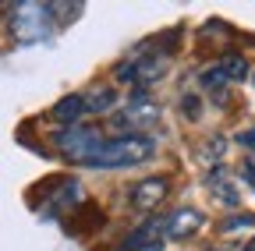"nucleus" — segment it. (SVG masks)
Returning <instances> with one entry per match:
<instances>
[{
  "label": "nucleus",
  "mask_w": 255,
  "mask_h": 251,
  "mask_svg": "<svg viewBox=\"0 0 255 251\" xmlns=\"http://www.w3.org/2000/svg\"><path fill=\"white\" fill-rule=\"evenodd\" d=\"M167 50H152V43H142L135 57H128L117 64V82H128V85H135V88H149L152 82H159L167 75Z\"/></svg>",
  "instance_id": "2"
},
{
  "label": "nucleus",
  "mask_w": 255,
  "mask_h": 251,
  "mask_svg": "<svg viewBox=\"0 0 255 251\" xmlns=\"http://www.w3.org/2000/svg\"><path fill=\"white\" fill-rule=\"evenodd\" d=\"M234 142H238V145H245V149L255 156V128H245V131H238V135H234Z\"/></svg>",
  "instance_id": "16"
},
{
  "label": "nucleus",
  "mask_w": 255,
  "mask_h": 251,
  "mask_svg": "<svg viewBox=\"0 0 255 251\" xmlns=\"http://www.w3.org/2000/svg\"><path fill=\"white\" fill-rule=\"evenodd\" d=\"M202 227H206V216L199 209H191V205H181L170 216H159V237L163 241H184Z\"/></svg>",
  "instance_id": "5"
},
{
  "label": "nucleus",
  "mask_w": 255,
  "mask_h": 251,
  "mask_svg": "<svg viewBox=\"0 0 255 251\" xmlns=\"http://www.w3.org/2000/svg\"><path fill=\"white\" fill-rule=\"evenodd\" d=\"M85 202V191H82V184L75 180V177H68V180H60V191L53 195V205L43 212L46 219H60L64 212H71V209H78Z\"/></svg>",
  "instance_id": "8"
},
{
  "label": "nucleus",
  "mask_w": 255,
  "mask_h": 251,
  "mask_svg": "<svg viewBox=\"0 0 255 251\" xmlns=\"http://www.w3.org/2000/svg\"><path fill=\"white\" fill-rule=\"evenodd\" d=\"M241 251H255V237H252V241H248V244H245Z\"/></svg>",
  "instance_id": "18"
},
{
  "label": "nucleus",
  "mask_w": 255,
  "mask_h": 251,
  "mask_svg": "<svg viewBox=\"0 0 255 251\" xmlns=\"http://www.w3.org/2000/svg\"><path fill=\"white\" fill-rule=\"evenodd\" d=\"M220 230L223 234H245V230H255V216L252 212H234V216H227L220 223Z\"/></svg>",
  "instance_id": "13"
},
{
  "label": "nucleus",
  "mask_w": 255,
  "mask_h": 251,
  "mask_svg": "<svg viewBox=\"0 0 255 251\" xmlns=\"http://www.w3.org/2000/svg\"><path fill=\"white\" fill-rule=\"evenodd\" d=\"M167 191H170L167 177H142V180H135L128 187V202H131V209H138V212H152L167 198Z\"/></svg>",
  "instance_id": "6"
},
{
  "label": "nucleus",
  "mask_w": 255,
  "mask_h": 251,
  "mask_svg": "<svg viewBox=\"0 0 255 251\" xmlns=\"http://www.w3.org/2000/svg\"><path fill=\"white\" fill-rule=\"evenodd\" d=\"M252 82H255V78H252Z\"/></svg>",
  "instance_id": "19"
},
{
  "label": "nucleus",
  "mask_w": 255,
  "mask_h": 251,
  "mask_svg": "<svg viewBox=\"0 0 255 251\" xmlns=\"http://www.w3.org/2000/svg\"><path fill=\"white\" fill-rule=\"evenodd\" d=\"M216 68L223 71V78H227V82H245V78H248V60H245L241 53H223V57L216 60Z\"/></svg>",
  "instance_id": "11"
},
{
  "label": "nucleus",
  "mask_w": 255,
  "mask_h": 251,
  "mask_svg": "<svg viewBox=\"0 0 255 251\" xmlns=\"http://www.w3.org/2000/svg\"><path fill=\"white\" fill-rule=\"evenodd\" d=\"M181 110L188 113V120H195V117H199V99H195V96H184V99H181Z\"/></svg>",
  "instance_id": "17"
},
{
  "label": "nucleus",
  "mask_w": 255,
  "mask_h": 251,
  "mask_svg": "<svg viewBox=\"0 0 255 251\" xmlns=\"http://www.w3.org/2000/svg\"><path fill=\"white\" fill-rule=\"evenodd\" d=\"M7 18H11V36L18 43H43L57 28L50 4H14Z\"/></svg>",
  "instance_id": "3"
},
{
  "label": "nucleus",
  "mask_w": 255,
  "mask_h": 251,
  "mask_svg": "<svg viewBox=\"0 0 255 251\" xmlns=\"http://www.w3.org/2000/svg\"><path fill=\"white\" fill-rule=\"evenodd\" d=\"M199 85H202V92H209V96H216V99H223V88H227L231 82L223 78V71L213 64V68H206L202 75H199Z\"/></svg>",
  "instance_id": "12"
},
{
  "label": "nucleus",
  "mask_w": 255,
  "mask_h": 251,
  "mask_svg": "<svg viewBox=\"0 0 255 251\" xmlns=\"http://www.w3.org/2000/svg\"><path fill=\"white\" fill-rule=\"evenodd\" d=\"M206 191L223 205V209H234L238 212V205H241V195H238V184L231 180V170L227 167H213L209 173H206Z\"/></svg>",
  "instance_id": "7"
},
{
  "label": "nucleus",
  "mask_w": 255,
  "mask_h": 251,
  "mask_svg": "<svg viewBox=\"0 0 255 251\" xmlns=\"http://www.w3.org/2000/svg\"><path fill=\"white\" fill-rule=\"evenodd\" d=\"M223 152H227V138H209V142H206V149H202L199 156H202V160H213V163L220 167Z\"/></svg>",
  "instance_id": "14"
},
{
  "label": "nucleus",
  "mask_w": 255,
  "mask_h": 251,
  "mask_svg": "<svg viewBox=\"0 0 255 251\" xmlns=\"http://www.w3.org/2000/svg\"><path fill=\"white\" fill-rule=\"evenodd\" d=\"M85 113H89V110H85V96H78V92H71V96L57 99L53 110H50V117L60 124V128H75V124H82Z\"/></svg>",
  "instance_id": "9"
},
{
  "label": "nucleus",
  "mask_w": 255,
  "mask_h": 251,
  "mask_svg": "<svg viewBox=\"0 0 255 251\" xmlns=\"http://www.w3.org/2000/svg\"><path fill=\"white\" fill-rule=\"evenodd\" d=\"M117 103H121V96L110 85H92L85 92V110L89 113H110V110H117Z\"/></svg>",
  "instance_id": "10"
},
{
  "label": "nucleus",
  "mask_w": 255,
  "mask_h": 251,
  "mask_svg": "<svg viewBox=\"0 0 255 251\" xmlns=\"http://www.w3.org/2000/svg\"><path fill=\"white\" fill-rule=\"evenodd\" d=\"M241 180L252 187V191H255V156H248V160L241 163Z\"/></svg>",
  "instance_id": "15"
},
{
  "label": "nucleus",
  "mask_w": 255,
  "mask_h": 251,
  "mask_svg": "<svg viewBox=\"0 0 255 251\" xmlns=\"http://www.w3.org/2000/svg\"><path fill=\"white\" fill-rule=\"evenodd\" d=\"M100 142H103V135H100V128H92V124H75V128H60V131L53 135L57 152L64 156V160L78 163V167H85V163L92 160V152L100 149Z\"/></svg>",
  "instance_id": "4"
},
{
  "label": "nucleus",
  "mask_w": 255,
  "mask_h": 251,
  "mask_svg": "<svg viewBox=\"0 0 255 251\" xmlns=\"http://www.w3.org/2000/svg\"><path fill=\"white\" fill-rule=\"evenodd\" d=\"M152 156H156L152 135H114L100 142V149L92 152V160L85 167L89 170H128V167L149 163Z\"/></svg>",
  "instance_id": "1"
}]
</instances>
